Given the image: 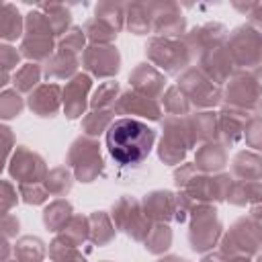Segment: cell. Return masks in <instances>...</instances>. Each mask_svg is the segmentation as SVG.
<instances>
[{
    "mask_svg": "<svg viewBox=\"0 0 262 262\" xmlns=\"http://www.w3.org/2000/svg\"><path fill=\"white\" fill-rule=\"evenodd\" d=\"M156 135V129L139 119H115L104 133L108 156L119 166H139L151 154Z\"/></svg>",
    "mask_w": 262,
    "mask_h": 262,
    "instance_id": "cell-1",
    "label": "cell"
},
{
    "mask_svg": "<svg viewBox=\"0 0 262 262\" xmlns=\"http://www.w3.org/2000/svg\"><path fill=\"white\" fill-rule=\"evenodd\" d=\"M231 174L217 172V174H205L194 168L192 162H182L174 170V184L178 190L188 194L194 203H221L225 201L229 186H231Z\"/></svg>",
    "mask_w": 262,
    "mask_h": 262,
    "instance_id": "cell-2",
    "label": "cell"
},
{
    "mask_svg": "<svg viewBox=\"0 0 262 262\" xmlns=\"http://www.w3.org/2000/svg\"><path fill=\"white\" fill-rule=\"evenodd\" d=\"M196 145L188 115L184 117H172L166 115L162 119V139L158 143V158L164 164L176 166L182 164L188 149Z\"/></svg>",
    "mask_w": 262,
    "mask_h": 262,
    "instance_id": "cell-3",
    "label": "cell"
},
{
    "mask_svg": "<svg viewBox=\"0 0 262 262\" xmlns=\"http://www.w3.org/2000/svg\"><path fill=\"white\" fill-rule=\"evenodd\" d=\"M147 63L160 70L164 76H180L186 68H190L192 53L188 51L186 43L172 37H151L145 43Z\"/></svg>",
    "mask_w": 262,
    "mask_h": 262,
    "instance_id": "cell-4",
    "label": "cell"
},
{
    "mask_svg": "<svg viewBox=\"0 0 262 262\" xmlns=\"http://www.w3.org/2000/svg\"><path fill=\"white\" fill-rule=\"evenodd\" d=\"M219 252L225 258H252L260 254L262 242V221L250 215L239 217L225 233H221Z\"/></svg>",
    "mask_w": 262,
    "mask_h": 262,
    "instance_id": "cell-5",
    "label": "cell"
},
{
    "mask_svg": "<svg viewBox=\"0 0 262 262\" xmlns=\"http://www.w3.org/2000/svg\"><path fill=\"white\" fill-rule=\"evenodd\" d=\"M223 223L219 221L217 207L209 203H196L188 213V244L192 252L207 254L219 242Z\"/></svg>",
    "mask_w": 262,
    "mask_h": 262,
    "instance_id": "cell-6",
    "label": "cell"
},
{
    "mask_svg": "<svg viewBox=\"0 0 262 262\" xmlns=\"http://www.w3.org/2000/svg\"><path fill=\"white\" fill-rule=\"evenodd\" d=\"M221 104L246 113H258L260 106V70H235L225 82Z\"/></svg>",
    "mask_w": 262,
    "mask_h": 262,
    "instance_id": "cell-7",
    "label": "cell"
},
{
    "mask_svg": "<svg viewBox=\"0 0 262 262\" xmlns=\"http://www.w3.org/2000/svg\"><path fill=\"white\" fill-rule=\"evenodd\" d=\"M227 53L235 70H260L262 61V35L250 23L235 27L225 39Z\"/></svg>",
    "mask_w": 262,
    "mask_h": 262,
    "instance_id": "cell-8",
    "label": "cell"
},
{
    "mask_svg": "<svg viewBox=\"0 0 262 262\" xmlns=\"http://www.w3.org/2000/svg\"><path fill=\"white\" fill-rule=\"evenodd\" d=\"M68 168L78 182H92L104 172V162L100 154V143L94 137L80 135L72 141L68 149Z\"/></svg>",
    "mask_w": 262,
    "mask_h": 262,
    "instance_id": "cell-9",
    "label": "cell"
},
{
    "mask_svg": "<svg viewBox=\"0 0 262 262\" xmlns=\"http://www.w3.org/2000/svg\"><path fill=\"white\" fill-rule=\"evenodd\" d=\"M174 86L184 94V98L188 100V104L194 106V108L211 111L213 106L221 104V94H223L221 86L213 84V82H211L199 68H194V66L186 68V70L178 76V80H176Z\"/></svg>",
    "mask_w": 262,
    "mask_h": 262,
    "instance_id": "cell-10",
    "label": "cell"
},
{
    "mask_svg": "<svg viewBox=\"0 0 262 262\" xmlns=\"http://www.w3.org/2000/svg\"><path fill=\"white\" fill-rule=\"evenodd\" d=\"M111 221L115 229L127 233L133 242H141V244L151 229V221L143 215L141 203L131 194H123L113 203Z\"/></svg>",
    "mask_w": 262,
    "mask_h": 262,
    "instance_id": "cell-11",
    "label": "cell"
},
{
    "mask_svg": "<svg viewBox=\"0 0 262 262\" xmlns=\"http://www.w3.org/2000/svg\"><path fill=\"white\" fill-rule=\"evenodd\" d=\"M47 162L41 154L33 151L27 145H16L8 160V174L16 184H35L43 182L47 174Z\"/></svg>",
    "mask_w": 262,
    "mask_h": 262,
    "instance_id": "cell-12",
    "label": "cell"
},
{
    "mask_svg": "<svg viewBox=\"0 0 262 262\" xmlns=\"http://www.w3.org/2000/svg\"><path fill=\"white\" fill-rule=\"evenodd\" d=\"M80 63L90 78L113 80L121 70V53L115 45H86Z\"/></svg>",
    "mask_w": 262,
    "mask_h": 262,
    "instance_id": "cell-13",
    "label": "cell"
},
{
    "mask_svg": "<svg viewBox=\"0 0 262 262\" xmlns=\"http://www.w3.org/2000/svg\"><path fill=\"white\" fill-rule=\"evenodd\" d=\"M151 8V33L156 37L180 39L186 31V16L176 2H149Z\"/></svg>",
    "mask_w": 262,
    "mask_h": 262,
    "instance_id": "cell-14",
    "label": "cell"
},
{
    "mask_svg": "<svg viewBox=\"0 0 262 262\" xmlns=\"http://www.w3.org/2000/svg\"><path fill=\"white\" fill-rule=\"evenodd\" d=\"M90 90H92V78L86 72H78L61 88V106H63V113L70 121L82 119L86 115Z\"/></svg>",
    "mask_w": 262,
    "mask_h": 262,
    "instance_id": "cell-15",
    "label": "cell"
},
{
    "mask_svg": "<svg viewBox=\"0 0 262 262\" xmlns=\"http://www.w3.org/2000/svg\"><path fill=\"white\" fill-rule=\"evenodd\" d=\"M113 113L115 115H131L133 117H143L149 121H162V106L160 100H151L143 94L133 92L131 88L121 92L113 104Z\"/></svg>",
    "mask_w": 262,
    "mask_h": 262,
    "instance_id": "cell-16",
    "label": "cell"
},
{
    "mask_svg": "<svg viewBox=\"0 0 262 262\" xmlns=\"http://www.w3.org/2000/svg\"><path fill=\"white\" fill-rule=\"evenodd\" d=\"M225 39H227V27L221 23H205V25H199L182 35V41L186 43L188 51L192 53V59L211 47L223 45Z\"/></svg>",
    "mask_w": 262,
    "mask_h": 262,
    "instance_id": "cell-17",
    "label": "cell"
},
{
    "mask_svg": "<svg viewBox=\"0 0 262 262\" xmlns=\"http://www.w3.org/2000/svg\"><path fill=\"white\" fill-rule=\"evenodd\" d=\"M196 68L217 86L225 84L229 80V76L235 72V66H233V61H231V57L227 53L225 43L217 45V47H211L205 53H201Z\"/></svg>",
    "mask_w": 262,
    "mask_h": 262,
    "instance_id": "cell-18",
    "label": "cell"
},
{
    "mask_svg": "<svg viewBox=\"0 0 262 262\" xmlns=\"http://www.w3.org/2000/svg\"><path fill=\"white\" fill-rule=\"evenodd\" d=\"M166 82H168L166 76L160 70H156L151 63H147V61L137 63L129 74L131 90L137 92V94H143V96H147L151 100L162 98V94L166 90Z\"/></svg>",
    "mask_w": 262,
    "mask_h": 262,
    "instance_id": "cell-19",
    "label": "cell"
},
{
    "mask_svg": "<svg viewBox=\"0 0 262 262\" xmlns=\"http://www.w3.org/2000/svg\"><path fill=\"white\" fill-rule=\"evenodd\" d=\"M254 113L237 111V108H227L223 106L217 113V141L225 147H231L244 139V127L248 119Z\"/></svg>",
    "mask_w": 262,
    "mask_h": 262,
    "instance_id": "cell-20",
    "label": "cell"
},
{
    "mask_svg": "<svg viewBox=\"0 0 262 262\" xmlns=\"http://www.w3.org/2000/svg\"><path fill=\"white\" fill-rule=\"evenodd\" d=\"M27 106L37 117H55L61 108V86L55 82H43L27 96Z\"/></svg>",
    "mask_w": 262,
    "mask_h": 262,
    "instance_id": "cell-21",
    "label": "cell"
},
{
    "mask_svg": "<svg viewBox=\"0 0 262 262\" xmlns=\"http://www.w3.org/2000/svg\"><path fill=\"white\" fill-rule=\"evenodd\" d=\"M141 211L151 223H170L176 213V192L151 190L141 201Z\"/></svg>",
    "mask_w": 262,
    "mask_h": 262,
    "instance_id": "cell-22",
    "label": "cell"
},
{
    "mask_svg": "<svg viewBox=\"0 0 262 262\" xmlns=\"http://www.w3.org/2000/svg\"><path fill=\"white\" fill-rule=\"evenodd\" d=\"M194 168L205 172V174H217L225 168L227 164V147L221 145L219 141H207L196 147L194 154Z\"/></svg>",
    "mask_w": 262,
    "mask_h": 262,
    "instance_id": "cell-23",
    "label": "cell"
},
{
    "mask_svg": "<svg viewBox=\"0 0 262 262\" xmlns=\"http://www.w3.org/2000/svg\"><path fill=\"white\" fill-rule=\"evenodd\" d=\"M80 55L55 49L53 55L43 63V76L47 80H70L78 74Z\"/></svg>",
    "mask_w": 262,
    "mask_h": 262,
    "instance_id": "cell-24",
    "label": "cell"
},
{
    "mask_svg": "<svg viewBox=\"0 0 262 262\" xmlns=\"http://www.w3.org/2000/svg\"><path fill=\"white\" fill-rule=\"evenodd\" d=\"M231 178L235 180H260L262 178V160L258 151L242 149L231 160Z\"/></svg>",
    "mask_w": 262,
    "mask_h": 262,
    "instance_id": "cell-25",
    "label": "cell"
},
{
    "mask_svg": "<svg viewBox=\"0 0 262 262\" xmlns=\"http://www.w3.org/2000/svg\"><path fill=\"white\" fill-rule=\"evenodd\" d=\"M55 39L53 37H33V35H23L20 39V57H27L31 63L47 61L53 51H55Z\"/></svg>",
    "mask_w": 262,
    "mask_h": 262,
    "instance_id": "cell-26",
    "label": "cell"
},
{
    "mask_svg": "<svg viewBox=\"0 0 262 262\" xmlns=\"http://www.w3.org/2000/svg\"><path fill=\"white\" fill-rule=\"evenodd\" d=\"M260 196H262L260 180H235L233 178L225 201H229L235 207H246V205H258Z\"/></svg>",
    "mask_w": 262,
    "mask_h": 262,
    "instance_id": "cell-27",
    "label": "cell"
},
{
    "mask_svg": "<svg viewBox=\"0 0 262 262\" xmlns=\"http://www.w3.org/2000/svg\"><path fill=\"white\" fill-rule=\"evenodd\" d=\"M25 16L10 2H0V41H16L23 37Z\"/></svg>",
    "mask_w": 262,
    "mask_h": 262,
    "instance_id": "cell-28",
    "label": "cell"
},
{
    "mask_svg": "<svg viewBox=\"0 0 262 262\" xmlns=\"http://www.w3.org/2000/svg\"><path fill=\"white\" fill-rule=\"evenodd\" d=\"M125 27L133 35L151 33V8H149V2H127L125 4Z\"/></svg>",
    "mask_w": 262,
    "mask_h": 262,
    "instance_id": "cell-29",
    "label": "cell"
},
{
    "mask_svg": "<svg viewBox=\"0 0 262 262\" xmlns=\"http://www.w3.org/2000/svg\"><path fill=\"white\" fill-rule=\"evenodd\" d=\"M115 225L111 221V215L104 211H94L88 215V239L94 246H106L115 239Z\"/></svg>",
    "mask_w": 262,
    "mask_h": 262,
    "instance_id": "cell-30",
    "label": "cell"
},
{
    "mask_svg": "<svg viewBox=\"0 0 262 262\" xmlns=\"http://www.w3.org/2000/svg\"><path fill=\"white\" fill-rule=\"evenodd\" d=\"M188 121H190V129H192L196 143L217 141V113L215 111H196L188 115Z\"/></svg>",
    "mask_w": 262,
    "mask_h": 262,
    "instance_id": "cell-31",
    "label": "cell"
},
{
    "mask_svg": "<svg viewBox=\"0 0 262 262\" xmlns=\"http://www.w3.org/2000/svg\"><path fill=\"white\" fill-rule=\"evenodd\" d=\"M55 239L66 244V246H72V248H78L84 242H88V217L74 213L70 217V221L57 231Z\"/></svg>",
    "mask_w": 262,
    "mask_h": 262,
    "instance_id": "cell-32",
    "label": "cell"
},
{
    "mask_svg": "<svg viewBox=\"0 0 262 262\" xmlns=\"http://www.w3.org/2000/svg\"><path fill=\"white\" fill-rule=\"evenodd\" d=\"M12 252H14L16 262H43L45 254H47V248H45V242L41 237L23 235L12 246Z\"/></svg>",
    "mask_w": 262,
    "mask_h": 262,
    "instance_id": "cell-33",
    "label": "cell"
},
{
    "mask_svg": "<svg viewBox=\"0 0 262 262\" xmlns=\"http://www.w3.org/2000/svg\"><path fill=\"white\" fill-rule=\"evenodd\" d=\"M43 186L49 192V196H66L72 186H74V174L68 166H55L51 170H47L45 178H43Z\"/></svg>",
    "mask_w": 262,
    "mask_h": 262,
    "instance_id": "cell-34",
    "label": "cell"
},
{
    "mask_svg": "<svg viewBox=\"0 0 262 262\" xmlns=\"http://www.w3.org/2000/svg\"><path fill=\"white\" fill-rule=\"evenodd\" d=\"M72 215H74L72 203L66 201V199H55V201H51L49 205H45V209H43V225H45L49 231L57 233V231L70 221Z\"/></svg>",
    "mask_w": 262,
    "mask_h": 262,
    "instance_id": "cell-35",
    "label": "cell"
},
{
    "mask_svg": "<svg viewBox=\"0 0 262 262\" xmlns=\"http://www.w3.org/2000/svg\"><path fill=\"white\" fill-rule=\"evenodd\" d=\"M37 10H41L49 25L53 27V33L55 37L59 39L70 27H72V12H70V6L66 4H59V2H45V4H35Z\"/></svg>",
    "mask_w": 262,
    "mask_h": 262,
    "instance_id": "cell-36",
    "label": "cell"
},
{
    "mask_svg": "<svg viewBox=\"0 0 262 262\" xmlns=\"http://www.w3.org/2000/svg\"><path fill=\"white\" fill-rule=\"evenodd\" d=\"M41 76H43V68L41 63H23L20 68H16L14 76L10 78V82L14 84V90L18 94H29L33 88H37L41 84Z\"/></svg>",
    "mask_w": 262,
    "mask_h": 262,
    "instance_id": "cell-37",
    "label": "cell"
},
{
    "mask_svg": "<svg viewBox=\"0 0 262 262\" xmlns=\"http://www.w3.org/2000/svg\"><path fill=\"white\" fill-rule=\"evenodd\" d=\"M170 246H172V229H170V225L168 223H151V229L143 239V248L149 254L160 256V254L168 252Z\"/></svg>",
    "mask_w": 262,
    "mask_h": 262,
    "instance_id": "cell-38",
    "label": "cell"
},
{
    "mask_svg": "<svg viewBox=\"0 0 262 262\" xmlns=\"http://www.w3.org/2000/svg\"><path fill=\"white\" fill-rule=\"evenodd\" d=\"M94 18L102 20L117 33L125 27V4L123 2H98L94 8Z\"/></svg>",
    "mask_w": 262,
    "mask_h": 262,
    "instance_id": "cell-39",
    "label": "cell"
},
{
    "mask_svg": "<svg viewBox=\"0 0 262 262\" xmlns=\"http://www.w3.org/2000/svg\"><path fill=\"white\" fill-rule=\"evenodd\" d=\"M82 31H84L86 41H90V45H113V41L119 35L115 29H111L108 25H104L102 20L94 16L82 25Z\"/></svg>",
    "mask_w": 262,
    "mask_h": 262,
    "instance_id": "cell-40",
    "label": "cell"
},
{
    "mask_svg": "<svg viewBox=\"0 0 262 262\" xmlns=\"http://www.w3.org/2000/svg\"><path fill=\"white\" fill-rule=\"evenodd\" d=\"M117 96H119V82L106 80L94 90V94L88 100V106H90V111H108V108L113 111Z\"/></svg>",
    "mask_w": 262,
    "mask_h": 262,
    "instance_id": "cell-41",
    "label": "cell"
},
{
    "mask_svg": "<svg viewBox=\"0 0 262 262\" xmlns=\"http://www.w3.org/2000/svg\"><path fill=\"white\" fill-rule=\"evenodd\" d=\"M160 106H162V113L166 115H172V117H184V115H190V104L188 100L184 98V94L176 88V86H168L160 98Z\"/></svg>",
    "mask_w": 262,
    "mask_h": 262,
    "instance_id": "cell-42",
    "label": "cell"
},
{
    "mask_svg": "<svg viewBox=\"0 0 262 262\" xmlns=\"http://www.w3.org/2000/svg\"><path fill=\"white\" fill-rule=\"evenodd\" d=\"M113 115L115 113L111 108L108 111H90V113H86L82 117V131H84V135L98 139V135L106 133L108 125L115 121Z\"/></svg>",
    "mask_w": 262,
    "mask_h": 262,
    "instance_id": "cell-43",
    "label": "cell"
},
{
    "mask_svg": "<svg viewBox=\"0 0 262 262\" xmlns=\"http://www.w3.org/2000/svg\"><path fill=\"white\" fill-rule=\"evenodd\" d=\"M23 33L33 35V37H53V39H57L55 33H53V27L47 20V16L37 8L29 10L25 14V31Z\"/></svg>",
    "mask_w": 262,
    "mask_h": 262,
    "instance_id": "cell-44",
    "label": "cell"
},
{
    "mask_svg": "<svg viewBox=\"0 0 262 262\" xmlns=\"http://www.w3.org/2000/svg\"><path fill=\"white\" fill-rule=\"evenodd\" d=\"M55 49H59V51H68V53H74V55H80V53L86 49V37H84L82 27L72 25V27L57 39Z\"/></svg>",
    "mask_w": 262,
    "mask_h": 262,
    "instance_id": "cell-45",
    "label": "cell"
},
{
    "mask_svg": "<svg viewBox=\"0 0 262 262\" xmlns=\"http://www.w3.org/2000/svg\"><path fill=\"white\" fill-rule=\"evenodd\" d=\"M25 108V98L12 90H0V121L16 119Z\"/></svg>",
    "mask_w": 262,
    "mask_h": 262,
    "instance_id": "cell-46",
    "label": "cell"
},
{
    "mask_svg": "<svg viewBox=\"0 0 262 262\" xmlns=\"http://www.w3.org/2000/svg\"><path fill=\"white\" fill-rule=\"evenodd\" d=\"M49 258L51 262H86V256L72 246H66L61 242H57L55 237L49 244Z\"/></svg>",
    "mask_w": 262,
    "mask_h": 262,
    "instance_id": "cell-47",
    "label": "cell"
},
{
    "mask_svg": "<svg viewBox=\"0 0 262 262\" xmlns=\"http://www.w3.org/2000/svg\"><path fill=\"white\" fill-rule=\"evenodd\" d=\"M18 196L23 199V203L27 205H43L49 199V192L45 190L43 182H35V184H18Z\"/></svg>",
    "mask_w": 262,
    "mask_h": 262,
    "instance_id": "cell-48",
    "label": "cell"
},
{
    "mask_svg": "<svg viewBox=\"0 0 262 262\" xmlns=\"http://www.w3.org/2000/svg\"><path fill=\"white\" fill-rule=\"evenodd\" d=\"M244 139L248 143V147H252V151H258L262 145V125H260V115L254 113L246 127H244Z\"/></svg>",
    "mask_w": 262,
    "mask_h": 262,
    "instance_id": "cell-49",
    "label": "cell"
},
{
    "mask_svg": "<svg viewBox=\"0 0 262 262\" xmlns=\"http://www.w3.org/2000/svg\"><path fill=\"white\" fill-rule=\"evenodd\" d=\"M18 205V192L10 180L0 178V215L10 213Z\"/></svg>",
    "mask_w": 262,
    "mask_h": 262,
    "instance_id": "cell-50",
    "label": "cell"
},
{
    "mask_svg": "<svg viewBox=\"0 0 262 262\" xmlns=\"http://www.w3.org/2000/svg\"><path fill=\"white\" fill-rule=\"evenodd\" d=\"M12 149H14V133L8 125L0 123V174H2L4 166L8 164Z\"/></svg>",
    "mask_w": 262,
    "mask_h": 262,
    "instance_id": "cell-51",
    "label": "cell"
},
{
    "mask_svg": "<svg viewBox=\"0 0 262 262\" xmlns=\"http://www.w3.org/2000/svg\"><path fill=\"white\" fill-rule=\"evenodd\" d=\"M20 63V51L8 43H0V72L10 74Z\"/></svg>",
    "mask_w": 262,
    "mask_h": 262,
    "instance_id": "cell-52",
    "label": "cell"
},
{
    "mask_svg": "<svg viewBox=\"0 0 262 262\" xmlns=\"http://www.w3.org/2000/svg\"><path fill=\"white\" fill-rule=\"evenodd\" d=\"M18 217L12 215V213H6V215H0V237L4 239H12L18 235Z\"/></svg>",
    "mask_w": 262,
    "mask_h": 262,
    "instance_id": "cell-53",
    "label": "cell"
},
{
    "mask_svg": "<svg viewBox=\"0 0 262 262\" xmlns=\"http://www.w3.org/2000/svg\"><path fill=\"white\" fill-rule=\"evenodd\" d=\"M10 252H12V246L8 244V239H4V237H0V262H4V260H8V256H10Z\"/></svg>",
    "mask_w": 262,
    "mask_h": 262,
    "instance_id": "cell-54",
    "label": "cell"
},
{
    "mask_svg": "<svg viewBox=\"0 0 262 262\" xmlns=\"http://www.w3.org/2000/svg\"><path fill=\"white\" fill-rule=\"evenodd\" d=\"M201 262H227V258L221 252H207Z\"/></svg>",
    "mask_w": 262,
    "mask_h": 262,
    "instance_id": "cell-55",
    "label": "cell"
},
{
    "mask_svg": "<svg viewBox=\"0 0 262 262\" xmlns=\"http://www.w3.org/2000/svg\"><path fill=\"white\" fill-rule=\"evenodd\" d=\"M158 262H190V260H184V258H180V256H164V258H160Z\"/></svg>",
    "mask_w": 262,
    "mask_h": 262,
    "instance_id": "cell-56",
    "label": "cell"
},
{
    "mask_svg": "<svg viewBox=\"0 0 262 262\" xmlns=\"http://www.w3.org/2000/svg\"><path fill=\"white\" fill-rule=\"evenodd\" d=\"M10 82V74H6V72H0V90L6 86Z\"/></svg>",
    "mask_w": 262,
    "mask_h": 262,
    "instance_id": "cell-57",
    "label": "cell"
},
{
    "mask_svg": "<svg viewBox=\"0 0 262 262\" xmlns=\"http://www.w3.org/2000/svg\"><path fill=\"white\" fill-rule=\"evenodd\" d=\"M260 260V256H256V262ZM227 262H252L250 258H227Z\"/></svg>",
    "mask_w": 262,
    "mask_h": 262,
    "instance_id": "cell-58",
    "label": "cell"
},
{
    "mask_svg": "<svg viewBox=\"0 0 262 262\" xmlns=\"http://www.w3.org/2000/svg\"><path fill=\"white\" fill-rule=\"evenodd\" d=\"M4 262H16V260H4Z\"/></svg>",
    "mask_w": 262,
    "mask_h": 262,
    "instance_id": "cell-59",
    "label": "cell"
},
{
    "mask_svg": "<svg viewBox=\"0 0 262 262\" xmlns=\"http://www.w3.org/2000/svg\"><path fill=\"white\" fill-rule=\"evenodd\" d=\"M102 262H108V260H102Z\"/></svg>",
    "mask_w": 262,
    "mask_h": 262,
    "instance_id": "cell-60",
    "label": "cell"
}]
</instances>
